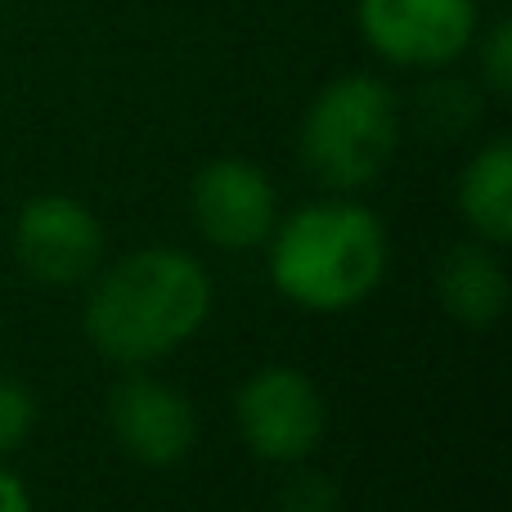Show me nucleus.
Returning <instances> with one entry per match:
<instances>
[{
  "label": "nucleus",
  "mask_w": 512,
  "mask_h": 512,
  "mask_svg": "<svg viewBox=\"0 0 512 512\" xmlns=\"http://www.w3.org/2000/svg\"><path fill=\"white\" fill-rule=\"evenodd\" d=\"M400 140V108L387 81L369 72L328 81L301 122V158L315 180L333 189H360L387 167Z\"/></svg>",
  "instance_id": "obj_3"
},
{
  "label": "nucleus",
  "mask_w": 512,
  "mask_h": 512,
  "mask_svg": "<svg viewBox=\"0 0 512 512\" xmlns=\"http://www.w3.org/2000/svg\"><path fill=\"white\" fill-rule=\"evenodd\" d=\"M32 418H36L32 396L14 378H0V454L23 445V436L32 432Z\"/></svg>",
  "instance_id": "obj_11"
},
{
  "label": "nucleus",
  "mask_w": 512,
  "mask_h": 512,
  "mask_svg": "<svg viewBox=\"0 0 512 512\" xmlns=\"http://www.w3.org/2000/svg\"><path fill=\"white\" fill-rule=\"evenodd\" d=\"M108 423H113L117 445L149 468H167V463L185 459L198 432L194 405L153 378L117 382L108 396Z\"/></svg>",
  "instance_id": "obj_8"
},
{
  "label": "nucleus",
  "mask_w": 512,
  "mask_h": 512,
  "mask_svg": "<svg viewBox=\"0 0 512 512\" xmlns=\"http://www.w3.org/2000/svg\"><path fill=\"white\" fill-rule=\"evenodd\" d=\"M14 248L32 279L77 283L95 270L99 252H104V234H99V221L81 203L50 194V198H32L23 207Z\"/></svg>",
  "instance_id": "obj_6"
},
{
  "label": "nucleus",
  "mask_w": 512,
  "mask_h": 512,
  "mask_svg": "<svg viewBox=\"0 0 512 512\" xmlns=\"http://www.w3.org/2000/svg\"><path fill=\"white\" fill-rule=\"evenodd\" d=\"M212 306L203 265L185 252L149 248L117 261L86 301V337L99 355L144 364L198 333Z\"/></svg>",
  "instance_id": "obj_1"
},
{
  "label": "nucleus",
  "mask_w": 512,
  "mask_h": 512,
  "mask_svg": "<svg viewBox=\"0 0 512 512\" xmlns=\"http://www.w3.org/2000/svg\"><path fill=\"white\" fill-rule=\"evenodd\" d=\"M459 203L463 216L477 234L490 243L512 239V144L495 140L468 162L459 180Z\"/></svg>",
  "instance_id": "obj_10"
},
{
  "label": "nucleus",
  "mask_w": 512,
  "mask_h": 512,
  "mask_svg": "<svg viewBox=\"0 0 512 512\" xmlns=\"http://www.w3.org/2000/svg\"><path fill=\"white\" fill-rule=\"evenodd\" d=\"M387 265V234L369 207L315 203L274 234L270 274L288 301L306 310H346L369 297Z\"/></svg>",
  "instance_id": "obj_2"
},
{
  "label": "nucleus",
  "mask_w": 512,
  "mask_h": 512,
  "mask_svg": "<svg viewBox=\"0 0 512 512\" xmlns=\"http://www.w3.org/2000/svg\"><path fill=\"white\" fill-rule=\"evenodd\" d=\"M283 512H337V490L324 477H301L283 490Z\"/></svg>",
  "instance_id": "obj_13"
},
{
  "label": "nucleus",
  "mask_w": 512,
  "mask_h": 512,
  "mask_svg": "<svg viewBox=\"0 0 512 512\" xmlns=\"http://www.w3.org/2000/svg\"><path fill=\"white\" fill-rule=\"evenodd\" d=\"M239 432L252 454L297 463L324 436V400L297 369H261L239 391Z\"/></svg>",
  "instance_id": "obj_5"
},
{
  "label": "nucleus",
  "mask_w": 512,
  "mask_h": 512,
  "mask_svg": "<svg viewBox=\"0 0 512 512\" xmlns=\"http://www.w3.org/2000/svg\"><path fill=\"white\" fill-rule=\"evenodd\" d=\"M194 221L221 248H256L270 239L274 189L261 167L243 158H216L194 176Z\"/></svg>",
  "instance_id": "obj_7"
},
{
  "label": "nucleus",
  "mask_w": 512,
  "mask_h": 512,
  "mask_svg": "<svg viewBox=\"0 0 512 512\" xmlns=\"http://www.w3.org/2000/svg\"><path fill=\"white\" fill-rule=\"evenodd\" d=\"M436 292H441L445 310L454 319H463L472 328H486L504 315L508 279H504V265L486 248L463 243V248L445 252V261L436 265Z\"/></svg>",
  "instance_id": "obj_9"
},
{
  "label": "nucleus",
  "mask_w": 512,
  "mask_h": 512,
  "mask_svg": "<svg viewBox=\"0 0 512 512\" xmlns=\"http://www.w3.org/2000/svg\"><path fill=\"white\" fill-rule=\"evenodd\" d=\"M481 77L495 95H508L512 90V27L508 23H495L481 45Z\"/></svg>",
  "instance_id": "obj_12"
},
{
  "label": "nucleus",
  "mask_w": 512,
  "mask_h": 512,
  "mask_svg": "<svg viewBox=\"0 0 512 512\" xmlns=\"http://www.w3.org/2000/svg\"><path fill=\"white\" fill-rule=\"evenodd\" d=\"M355 18L364 41L405 68L454 63L477 36V0H360Z\"/></svg>",
  "instance_id": "obj_4"
},
{
  "label": "nucleus",
  "mask_w": 512,
  "mask_h": 512,
  "mask_svg": "<svg viewBox=\"0 0 512 512\" xmlns=\"http://www.w3.org/2000/svg\"><path fill=\"white\" fill-rule=\"evenodd\" d=\"M0 512H32V504H27L23 481L9 477L5 468H0Z\"/></svg>",
  "instance_id": "obj_14"
}]
</instances>
